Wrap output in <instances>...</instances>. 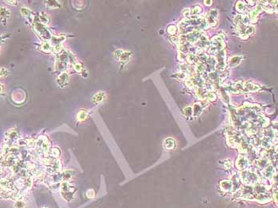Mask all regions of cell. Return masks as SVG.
<instances>
[{
	"label": "cell",
	"instance_id": "cell-25",
	"mask_svg": "<svg viewBox=\"0 0 278 208\" xmlns=\"http://www.w3.org/2000/svg\"><path fill=\"white\" fill-rule=\"evenodd\" d=\"M236 10L239 11V13H243L246 11V5L244 4V2L239 1L236 4Z\"/></svg>",
	"mask_w": 278,
	"mask_h": 208
},
{
	"label": "cell",
	"instance_id": "cell-40",
	"mask_svg": "<svg viewBox=\"0 0 278 208\" xmlns=\"http://www.w3.org/2000/svg\"><path fill=\"white\" fill-rule=\"evenodd\" d=\"M6 3L8 4H11V5H15V4H18V1H6Z\"/></svg>",
	"mask_w": 278,
	"mask_h": 208
},
{
	"label": "cell",
	"instance_id": "cell-26",
	"mask_svg": "<svg viewBox=\"0 0 278 208\" xmlns=\"http://www.w3.org/2000/svg\"><path fill=\"white\" fill-rule=\"evenodd\" d=\"M51 155L53 156L54 158H58L61 155V150L57 147H53L51 149Z\"/></svg>",
	"mask_w": 278,
	"mask_h": 208
},
{
	"label": "cell",
	"instance_id": "cell-41",
	"mask_svg": "<svg viewBox=\"0 0 278 208\" xmlns=\"http://www.w3.org/2000/svg\"><path fill=\"white\" fill-rule=\"evenodd\" d=\"M4 92V85L0 82V94H2Z\"/></svg>",
	"mask_w": 278,
	"mask_h": 208
},
{
	"label": "cell",
	"instance_id": "cell-35",
	"mask_svg": "<svg viewBox=\"0 0 278 208\" xmlns=\"http://www.w3.org/2000/svg\"><path fill=\"white\" fill-rule=\"evenodd\" d=\"M223 163L224 164V165H223V167H225L226 169H230V168L232 166V161H231V160H229V159L224 160V161H223Z\"/></svg>",
	"mask_w": 278,
	"mask_h": 208
},
{
	"label": "cell",
	"instance_id": "cell-42",
	"mask_svg": "<svg viewBox=\"0 0 278 208\" xmlns=\"http://www.w3.org/2000/svg\"><path fill=\"white\" fill-rule=\"evenodd\" d=\"M204 3L206 4V6H210L212 3V1H204Z\"/></svg>",
	"mask_w": 278,
	"mask_h": 208
},
{
	"label": "cell",
	"instance_id": "cell-22",
	"mask_svg": "<svg viewBox=\"0 0 278 208\" xmlns=\"http://www.w3.org/2000/svg\"><path fill=\"white\" fill-rule=\"evenodd\" d=\"M47 8L49 9H54V8H58L61 7L58 1H45L44 2Z\"/></svg>",
	"mask_w": 278,
	"mask_h": 208
},
{
	"label": "cell",
	"instance_id": "cell-28",
	"mask_svg": "<svg viewBox=\"0 0 278 208\" xmlns=\"http://www.w3.org/2000/svg\"><path fill=\"white\" fill-rule=\"evenodd\" d=\"M193 110V113L195 114V115H199L201 114L202 112V106H200V104H195L194 105V107L192 108Z\"/></svg>",
	"mask_w": 278,
	"mask_h": 208
},
{
	"label": "cell",
	"instance_id": "cell-24",
	"mask_svg": "<svg viewBox=\"0 0 278 208\" xmlns=\"http://www.w3.org/2000/svg\"><path fill=\"white\" fill-rule=\"evenodd\" d=\"M264 173L267 178H271L273 177V173H274L273 167V166H269L268 168H266V169L265 170Z\"/></svg>",
	"mask_w": 278,
	"mask_h": 208
},
{
	"label": "cell",
	"instance_id": "cell-15",
	"mask_svg": "<svg viewBox=\"0 0 278 208\" xmlns=\"http://www.w3.org/2000/svg\"><path fill=\"white\" fill-rule=\"evenodd\" d=\"M164 148H167L168 150H171L176 147V141L173 138H168L165 139L164 141Z\"/></svg>",
	"mask_w": 278,
	"mask_h": 208
},
{
	"label": "cell",
	"instance_id": "cell-17",
	"mask_svg": "<svg viewBox=\"0 0 278 208\" xmlns=\"http://www.w3.org/2000/svg\"><path fill=\"white\" fill-rule=\"evenodd\" d=\"M38 21L43 25H46L49 23V15L44 12H41L38 14Z\"/></svg>",
	"mask_w": 278,
	"mask_h": 208
},
{
	"label": "cell",
	"instance_id": "cell-19",
	"mask_svg": "<svg viewBox=\"0 0 278 208\" xmlns=\"http://www.w3.org/2000/svg\"><path fill=\"white\" fill-rule=\"evenodd\" d=\"M88 116V113L87 110H80L76 114V119L78 120L79 122H83V121H85L87 119Z\"/></svg>",
	"mask_w": 278,
	"mask_h": 208
},
{
	"label": "cell",
	"instance_id": "cell-18",
	"mask_svg": "<svg viewBox=\"0 0 278 208\" xmlns=\"http://www.w3.org/2000/svg\"><path fill=\"white\" fill-rule=\"evenodd\" d=\"M220 186H221L222 190L224 191H230L233 187V184L231 181L227 180H222L220 182Z\"/></svg>",
	"mask_w": 278,
	"mask_h": 208
},
{
	"label": "cell",
	"instance_id": "cell-38",
	"mask_svg": "<svg viewBox=\"0 0 278 208\" xmlns=\"http://www.w3.org/2000/svg\"><path fill=\"white\" fill-rule=\"evenodd\" d=\"M95 195H96V193H95V191L92 189H89V190L87 191V192H86V195L88 198H94L95 197Z\"/></svg>",
	"mask_w": 278,
	"mask_h": 208
},
{
	"label": "cell",
	"instance_id": "cell-43",
	"mask_svg": "<svg viewBox=\"0 0 278 208\" xmlns=\"http://www.w3.org/2000/svg\"><path fill=\"white\" fill-rule=\"evenodd\" d=\"M41 208H47V207H41Z\"/></svg>",
	"mask_w": 278,
	"mask_h": 208
},
{
	"label": "cell",
	"instance_id": "cell-39",
	"mask_svg": "<svg viewBox=\"0 0 278 208\" xmlns=\"http://www.w3.org/2000/svg\"><path fill=\"white\" fill-rule=\"evenodd\" d=\"M183 14H184L185 17H189L191 14H190V8H186L183 11Z\"/></svg>",
	"mask_w": 278,
	"mask_h": 208
},
{
	"label": "cell",
	"instance_id": "cell-1",
	"mask_svg": "<svg viewBox=\"0 0 278 208\" xmlns=\"http://www.w3.org/2000/svg\"><path fill=\"white\" fill-rule=\"evenodd\" d=\"M60 192L62 198L65 201L71 202L75 199L76 188L71 183L68 182H63L60 187Z\"/></svg>",
	"mask_w": 278,
	"mask_h": 208
},
{
	"label": "cell",
	"instance_id": "cell-34",
	"mask_svg": "<svg viewBox=\"0 0 278 208\" xmlns=\"http://www.w3.org/2000/svg\"><path fill=\"white\" fill-rule=\"evenodd\" d=\"M35 143H36V140H34L33 138H30V139H28V140L26 141V145H27L28 147H29V148L33 147V146L35 145Z\"/></svg>",
	"mask_w": 278,
	"mask_h": 208
},
{
	"label": "cell",
	"instance_id": "cell-33",
	"mask_svg": "<svg viewBox=\"0 0 278 208\" xmlns=\"http://www.w3.org/2000/svg\"><path fill=\"white\" fill-rule=\"evenodd\" d=\"M187 60H188V63L192 64V63H196V62L198 61V58H197V57H196V56H194V55H189L188 57H187Z\"/></svg>",
	"mask_w": 278,
	"mask_h": 208
},
{
	"label": "cell",
	"instance_id": "cell-27",
	"mask_svg": "<svg viewBox=\"0 0 278 208\" xmlns=\"http://www.w3.org/2000/svg\"><path fill=\"white\" fill-rule=\"evenodd\" d=\"M196 94H197V95H198L200 98H201V99H204V98L206 97V95H207V92H206L205 89L202 88H200L197 89V91H196Z\"/></svg>",
	"mask_w": 278,
	"mask_h": 208
},
{
	"label": "cell",
	"instance_id": "cell-20",
	"mask_svg": "<svg viewBox=\"0 0 278 208\" xmlns=\"http://www.w3.org/2000/svg\"><path fill=\"white\" fill-rule=\"evenodd\" d=\"M242 57L240 56H236V57H233L231 58L230 60V62H229V65L230 67H235L237 65H239L241 60H242Z\"/></svg>",
	"mask_w": 278,
	"mask_h": 208
},
{
	"label": "cell",
	"instance_id": "cell-36",
	"mask_svg": "<svg viewBox=\"0 0 278 208\" xmlns=\"http://www.w3.org/2000/svg\"><path fill=\"white\" fill-rule=\"evenodd\" d=\"M14 207H15V208H25V203L23 201L18 200V201H17L16 203H15Z\"/></svg>",
	"mask_w": 278,
	"mask_h": 208
},
{
	"label": "cell",
	"instance_id": "cell-3",
	"mask_svg": "<svg viewBox=\"0 0 278 208\" xmlns=\"http://www.w3.org/2000/svg\"><path fill=\"white\" fill-rule=\"evenodd\" d=\"M33 26H34V29L37 32V33L41 37H42L45 40L52 38V33L49 31V29L47 28L46 25L40 23L39 21H36V22L33 23Z\"/></svg>",
	"mask_w": 278,
	"mask_h": 208
},
{
	"label": "cell",
	"instance_id": "cell-23",
	"mask_svg": "<svg viewBox=\"0 0 278 208\" xmlns=\"http://www.w3.org/2000/svg\"><path fill=\"white\" fill-rule=\"evenodd\" d=\"M202 11V7L200 5H195L194 7L190 9V14L191 15H197L201 13Z\"/></svg>",
	"mask_w": 278,
	"mask_h": 208
},
{
	"label": "cell",
	"instance_id": "cell-14",
	"mask_svg": "<svg viewBox=\"0 0 278 208\" xmlns=\"http://www.w3.org/2000/svg\"><path fill=\"white\" fill-rule=\"evenodd\" d=\"M261 11H262V7H261V5H257V7H255V9L250 12V16H249V17H250V21H256V20H257V15L259 14V13H260Z\"/></svg>",
	"mask_w": 278,
	"mask_h": 208
},
{
	"label": "cell",
	"instance_id": "cell-7",
	"mask_svg": "<svg viewBox=\"0 0 278 208\" xmlns=\"http://www.w3.org/2000/svg\"><path fill=\"white\" fill-rule=\"evenodd\" d=\"M68 74L66 72H62L58 77L57 78V84L61 88H64L68 84Z\"/></svg>",
	"mask_w": 278,
	"mask_h": 208
},
{
	"label": "cell",
	"instance_id": "cell-16",
	"mask_svg": "<svg viewBox=\"0 0 278 208\" xmlns=\"http://www.w3.org/2000/svg\"><path fill=\"white\" fill-rule=\"evenodd\" d=\"M105 97H106V94L104 92H100L93 96L92 101L95 103H100V102H104Z\"/></svg>",
	"mask_w": 278,
	"mask_h": 208
},
{
	"label": "cell",
	"instance_id": "cell-29",
	"mask_svg": "<svg viewBox=\"0 0 278 208\" xmlns=\"http://www.w3.org/2000/svg\"><path fill=\"white\" fill-rule=\"evenodd\" d=\"M183 113H184V114L187 117L192 115L193 114L192 107V106H187V107H185L184 109L183 110Z\"/></svg>",
	"mask_w": 278,
	"mask_h": 208
},
{
	"label": "cell",
	"instance_id": "cell-10",
	"mask_svg": "<svg viewBox=\"0 0 278 208\" xmlns=\"http://www.w3.org/2000/svg\"><path fill=\"white\" fill-rule=\"evenodd\" d=\"M18 138H19V133L18 131L15 130L14 129H11L6 134V139L7 141H13L18 140Z\"/></svg>",
	"mask_w": 278,
	"mask_h": 208
},
{
	"label": "cell",
	"instance_id": "cell-32",
	"mask_svg": "<svg viewBox=\"0 0 278 208\" xmlns=\"http://www.w3.org/2000/svg\"><path fill=\"white\" fill-rule=\"evenodd\" d=\"M176 25H169L168 27V33H169V34H171V35H174V34H176Z\"/></svg>",
	"mask_w": 278,
	"mask_h": 208
},
{
	"label": "cell",
	"instance_id": "cell-13",
	"mask_svg": "<svg viewBox=\"0 0 278 208\" xmlns=\"http://www.w3.org/2000/svg\"><path fill=\"white\" fill-rule=\"evenodd\" d=\"M236 165H237L239 169H244L248 165V161L246 160V157H239L238 160H237V161H236Z\"/></svg>",
	"mask_w": 278,
	"mask_h": 208
},
{
	"label": "cell",
	"instance_id": "cell-37",
	"mask_svg": "<svg viewBox=\"0 0 278 208\" xmlns=\"http://www.w3.org/2000/svg\"><path fill=\"white\" fill-rule=\"evenodd\" d=\"M8 75V70L7 68H0V77H5Z\"/></svg>",
	"mask_w": 278,
	"mask_h": 208
},
{
	"label": "cell",
	"instance_id": "cell-5",
	"mask_svg": "<svg viewBox=\"0 0 278 208\" xmlns=\"http://www.w3.org/2000/svg\"><path fill=\"white\" fill-rule=\"evenodd\" d=\"M131 53L128 51H124L122 49H117L114 52V57L120 60L122 63H126L129 60V58L130 57Z\"/></svg>",
	"mask_w": 278,
	"mask_h": 208
},
{
	"label": "cell",
	"instance_id": "cell-2",
	"mask_svg": "<svg viewBox=\"0 0 278 208\" xmlns=\"http://www.w3.org/2000/svg\"><path fill=\"white\" fill-rule=\"evenodd\" d=\"M36 149L40 153L48 152L49 150L50 142L49 138L45 135H41L36 140Z\"/></svg>",
	"mask_w": 278,
	"mask_h": 208
},
{
	"label": "cell",
	"instance_id": "cell-9",
	"mask_svg": "<svg viewBox=\"0 0 278 208\" xmlns=\"http://www.w3.org/2000/svg\"><path fill=\"white\" fill-rule=\"evenodd\" d=\"M21 14H22L23 17H25L26 19H28L30 22H33V21H35V17L32 13V11L30 10H29L25 7H22L21 9Z\"/></svg>",
	"mask_w": 278,
	"mask_h": 208
},
{
	"label": "cell",
	"instance_id": "cell-6",
	"mask_svg": "<svg viewBox=\"0 0 278 208\" xmlns=\"http://www.w3.org/2000/svg\"><path fill=\"white\" fill-rule=\"evenodd\" d=\"M218 12L216 10H211L207 14L206 18V22L209 26H215L217 24Z\"/></svg>",
	"mask_w": 278,
	"mask_h": 208
},
{
	"label": "cell",
	"instance_id": "cell-12",
	"mask_svg": "<svg viewBox=\"0 0 278 208\" xmlns=\"http://www.w3.org/2000/svg\"><path fill=\"white\" fill-rule=\"evenodd\" d=\"M259 90V87L251 82H246L243 84V91L246 92H256Z\"/></svg>",
	"mask_w": 278,
	"mask_h": 208
},
{
	"label": "cell",
	"instance_id": "cell-4",
	"mask_svg": "<svg viewBox=\"0 0 278 208\" xmlns=\"http://www.w3.org/2000/svg\"><path fill=\"white\" fill-rule=\"evenodd\" d=\"M226 66V52L224 49L218 51L216 54V68L219 70H223Z\"/></svg>",
	"mask_w": 278,
	"mask_h": 208
},
{
	"label": "cell",
	"instance_id": "cell-8",
	"mask_svg": "<svg viewBox=\"0 0 278 208\" xmlns=\"http://www.w3.org/2000/svg\"><path fill=\"white\" fill-rule=\"evenodd\" d=\"M10 16H11V13L7 7H0V21L3 23H6V21L10 18Z\"/></svg>",
	"mask_w": 278,
	"mask_h": 208
},
{
	"label": "cell",
	"instance_id": "cell-30",
	"mask_svg": "<svg viewBox=\"0 0 278 208\" xmlns=\"http://www.w3.org/2000/svg\"><path fill=\"white\" fill-rule=\"evenodd\" d=\"M207 99L208 101H211V102H214L215 100L216 99V95L213 93V92H208L207 93V95H206Z\"/></svg>",
	"mask_w": 278,
	"mask_h": 208
},
{
	"label": "cell",
	"instance_id": "cell-31",
	"mask_svg": "<svg viewBox=\"0 0 278 208\" xmlns=\"http://www.w3.org/2000/svg\"><path fill=\"white\" fill-rule=\"evenodd\" d=\"M73 68L75 71H76L77 72H81L83 70H84V68H83V64L81 63H79V62H76L73 65Z\"/></svg>",
	"mask_w": 278,
	"mask_h": 208
},
{
	"label": "cell",
	"instance_id": "cell-11",
	"mask_svg": "<svg viewBox=\"0 0 278 208\" xmlns=\"http://www.w3.org/2000/svg\"><path fill=\"white\" fill-rule=\"evenodd\" d=\"M73 176H74V172L72 170H65L64 172L61 173V181L68 182L72 179Z\"/></svg>",
	"mask_w": 278,
	"mask_h": 208
},
{
	"label": "cell",
	"instance_id": "cell-21",
	"mask_svg": "<svg viewBox=\"0 0 278 208\" xmlns=\"http://www.w3.org/2000/svg\"><path fill=\"white\" fill-rule=\"evenodd\" d=\"M41 49L45 53H50V52L53 51V45H52V44H51L50 41H46L42 43V45H41Z\"/></svg>",
	"mask_w": 278,
	"mask_h": 208
}]
</instances>
